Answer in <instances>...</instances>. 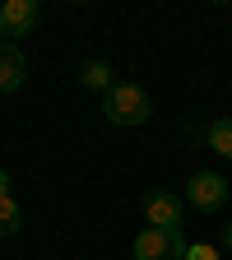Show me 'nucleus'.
Instances as JSON below:
<instances>
[{
  "instance_id": "12",
  "label": "nucleus",
  "mask_w": 232,
  "mask_h": 260,
  "mask_svg": "<svg viewBox=\"0 0 232 260\" xmlns=\"http://www.w3.org/2000/svg\"><path fill=\"white\" fill-rule=\"evenodd\" d=\"M223 242H227V246H232V228H227V233H223Z\"/></svg>"
},
{
  "instance_id": "4",
  "label": "nucleus",
  "mask_w": 232,
  "mask_h": 260,
  "mask_svg": "<svg viewBox=\"0 0 232 260\" xmlns=\"http://www.w3.org/2000/svg\"><path fill=\"white\" fill-rule=\"evenodd\" d=\"M38 0H5L0 5V42H10V38H28L32 23H38Z\"/></svg>"
},
{
  "instance_id": "6",
  "label": "nucleus",
  "mask_w": 232,
  "mask_h": 260,
  "mask_svg": "<svg viewBox=\"0 0 232 260\" xmlns=\"http://www.w3.org/2000/svg\"><path fill=\"white\" fill-rule=\"evenodd\" d=\"M23 79H28V60L19 42H0V93H14Z\"/></svg>"
},
{
  "instance_id": "11",
  "label": "nucleus",
  "mask_w": 232,
  "mask_h": 260,
  "mask_svg": "<svg viewBox=\"0 0 232 260\" xmlns=\"http://www.w3.org/2000/svg\"><path fill=\"white\" fill-rule=\"evenodd\" d=\"M10 186H14V181H10V172H0V200H10Z\"/></svg>"
},
{
  "instance_id": "1",
  "label": "nucleus",
  "mask_w": 232,
  "mask_h": 260,
  "mask_svg": "<svg viewBox=\"0 0 232 260\" xmlns=\"http://www.w3.org/2000/svg\"><path fill=\"white\" fill-rule=\"evenodd\" d=\"M103 116L112 121V125H144L149 116H153V98L140 88V84H112L107 93H103Z\"/></svg>"
},
{
  "instance_id": "10",
  "label": "nucleus",
  "mask_w": 232,
  "mask_h": 260,
  "mask_svg": "<svg viewBox=\"0 0 232 260\" xmlns=\"http://www.w3.org/2000/svg\"><path fill=\"white\" fill-rule=\"evenodd\" d=\"M186 260H218V246H190Z\"/></svg>"
},
{
  "instance_id": "5",
  "label": "nucleus",
  "mask_w": 232,
  "mask_h": 260,
  "mask_svg": "<svg viewBox=\"0 0 232 260\" xmlns=\"http://www.w3.org/2000/svg\"><path fill=\"white\" fill-rule=\"evenodd\" d=\"M144 223L149 228H181V195H172V190H149L144 195Z\"/></svg>"
},
{
  "instance_id": "3",
  "label": "nucleus",
  "mask_w": 232,
  "mask_h": 260,
  "mask_svg": "<svg viewBox=\"0 0 232 260\" xmlns=\"http://www.w3.org/2000/svg\"><path fill=\"white\" fill-rule=\"evenodd\" d=\"M186 205H195L200 214H218L227 205V181L218 172H195L186 181Z\"/></svg>"
},
{
  "instance_id": "8",
  "label": "nucleus",
  "mask_w": 232,
  "mask_h": 260,
  "mask_svg": "<svg viewBox=\"0 0 232 260\" xmlns=\"http://www.w3.org/2000/svg\"><path fill=\"white\" fill-rule=\"evenodd\" d=\"M79 84H84V88H97V93H107V88L116 84V79H112V65H107V60H88L84 70H79Z\"/></svg>"
},
{
  "instance_id": "2",
  "label": "nucleus",
  "mask_w": 232,
  "mask_h": 260,
  "mask_svg": "<svg viewBox=\"0 0 232 260\" xmlns=\"http://www.w3.org/2000/svg\"><path fill=\"white\" fill-rule=\"evenodd\" d=\"M130 251L135 260H186L190 242L181 237V228H140Z\"/></svg>"
},
{
  "instance_id": "7",
  "label": "nucleus",
  "mask_w": 232,
  "mask_h": 260,
  "mask_svg": "<svg viewBox=\"0 0 232 260\" xmlns=\"http://www.w3.org/2000/svg\"><path fill=\"white\" fill-rule=\"evenodd\" d=\"M209 149L218 153V158H232V116H218V121H209Z\"/></svg>"
},
{
  "instance_id": "9",
  "label": "nucleus",
  "mask_w": 232,
  "mask_h": 260,
  "mask_svg": "<svg viewBox=\"0 0 232 260\" xmlns=\"http://www.w3.org/2000/svg\"><path fill=\"white\" fill-rule=\"evenodd\" d=\"M19 223H23L19 200H14V195H10V200H0V237H14V233H19Z\"/></svg>"
}]
</instances>
